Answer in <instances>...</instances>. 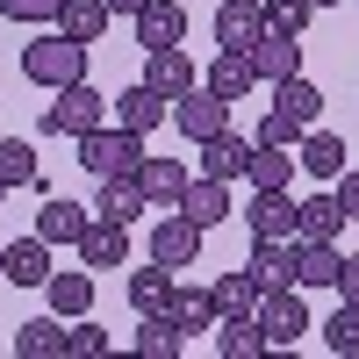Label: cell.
Listing matches in <instances>:
<instances>
[{"instance_id":"1","label":"cell","mask_w":359,"mask_h":359,"mask_svg":"<svg viewBox=\"0 0 359 359\" xmlns=\"http://www.w3.org/2000/svg\"><path fill=\"white\" fill-rule=\"evenodd\" d=\"M22 72L36 79V86H72V79H86V43L79 36H65V29H50V36H36V43H22Z\"/></svg>"},{"instance_id":"2","label":"cell","mask_w":359,"mask_h":359,"mask_svg":"<svg viewBox=\"0 0 359 359\" xmlns=\"http://www.w3.org/2000/svg\"><path fill=\"white\" fill-rule=\"evenodd\" d=\"M79 144V165L94 172V180H115V172H137L144 165V137L137 130H123V123H101V130H86V137H72Z\"/></svg>"},{"instance_id":"3","label":"cell","mask_w":359,"mask_h":359,"mask_svg":"<svg viewBox=\"0 0 359 359\" xmlns=\"http://www.w3.org/2000/svg\"><path fill=\"white\" fill-rule=\"evenodd\" d=\"M101 123H108V94L86 86V79L57 86V101L43 108V137H86V130H101Z\"/></svg>"},{"instance_id":"4","label":"cell","mask_w":359,"mask_h":359,"mask_svg":"<svg viewBox=\"0 0 359 359\" xmlns=\"http://www.w3.org/2000/svg\"><path fill=\"white\" fill-rule=\"evenodd\" d=\"M259 338H266V352H287L294 338H309V302L294 287H259Z\"/></svg>"},{"instance_id":"5","label":"cell","mask_w":359,"mask_h":359,"mask_svg":"<svg viewBox=\"0 0 359 359\" xmlns=\"http://www.w3.org/2000/svg\"><path fill=\"white\" fill-rule=\"evenodd\" d=\"M151 259L165 266V273H187V266L201 259V223H187L180 208H165V216L151 223Z\"/></svg>"},{"instance_id":"6","label":"cell","mask_w":359,"mask_h":359,"mask_svg":"<svg viewBox=\"0 0 359 359\" xmlns=\"http://www.w3.org/2000/svg\"><path fill=\"white\" fill-rule=\"evenodd\" d=\"M79 266H86V273H123V266H130V223L94 216L79 230Z\"/></svg>"},{"instance_id":"7","label":"cell","mask_w":359,"mask_h":359,"mask_svg":"<svg viewBox=\"0 0 359 359\" xmlns=\"http://www.w3.org/2000/svg\"><path fill=\"white\" fill-rule=\"evenodd\" d=\"M172 130L187 137V144L223 137V130H230V101H216L208 86H194V94H180V101H172Z\"/></svg>"},{"instance_id":"8","label":"cell","mask_w":359,"mask_h":359,"mask_svg":"<svg viewBox=\"0 0 359 359\" xmlns=\"http://www.w3.org/2000/svg\"><path fill=\"white\" fill-rule=\"evenodd\" d=\"M245 57H252V79H259V86H280V79L302 72V43L280 36V29H259V43H252Z\"/></svg>"},{"instance_id":"9","label":"cell","mask_w":359,"mask_h":359,"mask_svg":"<svg viewBox=\"0 0 359 359\" xmlns=\"http://www.w3.org/2000/svg\"><path fill=\"white\" fill-rule=\"evenodd\" d=\"M144 86H158L165 101H180V94H194V86H201V65H194L180 43H172V50H144Z\"/></svg>"},{"instance_id":"10","label":"cell","mask_w":359,"mask_h":359,"mask_svg":"<svg viewBox=\"0 0 359 359\" xmlns=\"http://www.w3.org/2000/svg\"><path fill=\"white\" fill-rule=\"evenodd\" d=\"M115 123H123V130H137V137H151L158 123H172V101L158 94V86H123V94H115Z\"/></svg>"},{"instance_id":"11","label":"cell","mask_w":359,"mask_h":359,"mask_svg":"<svg viewBox=\"0 0 359 359\" xmlns=\"http://www.w3.org/2000/svg\"><path fill=\"white\" fill-rule=\"evenodd\" d=\"M0 280H15V287H43L50 280V245L36 230L15 237V245H0Z\"/></svg>"},{"instance_id":"12","label":"cell","mask_w":359,"mask_h":359,"mask_svg":"<svg viewBox=\"0 0 359 359\" xmlns=\"http://www.w3.org/2000/svg\"><path fill=\"white\" fill-rule=\"evenodd\" d=\"M345 158H352V151H345V137H331V130H316V123L302 130V144H294V165H302L309 180H323V187H331V180L345 172Z\"/></svg>"},{"instance_id":"13","label":"cell","mask_w":359,"mask_h":359,"mask_svg":"<svg viewBox=\"0 0 359 359\" xmlns=\"http://www.w3.org/2000/svg\"><path fill=\"white\" fill-rule=\"evenodd\" d=\"M180 36H187V8L180 0H144L137 8V43L144 50H172Z\"/></svg>"},{"instance_id":"14","label":"cell","mask_w":359,"mask_h":359,"mask_svg":"<svg viewBox=\"0 0 359 359\" xmlns=\"http://www.w3.org/2000/svg\"><path fill=\"white\" fill-rule=\"evenodd\" d=\"M245 273H252L259 287H287V280H294V237H252Z\"/></svg>"},{"instance_id":"15","label":"cell","mask_w":359,"mask_h":359,"mask_svg":"<svg viewBox=\"0 0 359 359\" xmlns=\"http://www.w3.org/2000/svg\"><path fill=\"white\" fill-rule=\"evenodd\" d=\"M338 237H294V287H331L338 280Z\"/></svg>"},{"instance_id":"16","label":"cell","mask_w":359,"mask_h":359,"mask_svg":"<svg viewBox=\"0 0 359 359\" xmlns=\"http://www.w3.org/2000/svg\"><path fill=\"white\" fill-rule=\"evenodd\" d=\"M245 230H252V237H294V201H287V187H252Z\"/></svg>"},{"instance_id":"17","label":"cell","mask_w":359,"mask_h":359,"mask_svg":"<svg viewBox=\"0 0 359 359\" xmlns=\"http://www.w3.org/2000/svg\"><path fill=\"white\" fill-rule=\"evenodd\" d=\"M180 216H187V223H201V230H216V223H230L237 216V208H230V187H223V180H187V194H180Z\"/></svg>"},{"instance_id":"18","label":"cell","mask_w":359,"mask_h":359,"mask_svg":"<svg viewBox=\"0 0 359 359\" xmlns=\"http://www.w3.org/2000/svg\"><path fill=\"white\" fill-rule=\"evenodd\" d=\"M187 165H180V158H144L137 165V187H144V201H151V208H180V194H187Z\"/></svg>"},{"instance_id":"19","label":"cell","mask_w":359,"mask_h":359,"mask_svg":"<svg viewBox=\"0 0 359 359\" xmlns=\"http://www.w3.org/2000/svg\"><path fill=\"white\" fill-rule=\"evenodd\" d=\"M86 223H94V208H79V201H65V194H50V201L36 208V237H43V245H79Z\"/></svg>"},{"instance_id":"20","label":"cell","mask_w":359,"mask_h":359,"mask_svg":"<svg viewBox=\"0 0 359 359\" xmlns=\"http://www.w3.org/2000/svg\"><path fill=\"white\" fill-rule=\"evenodd\" d=\"M43 302H50V316H94V273H86V266H79V273H50L43 280Z\"/></svg>"},{"instance_id":"21","label":"cell","mask_w":359,"mask_h":359,"mask_svg":"<svg viewBox=\"0 0 359 359\" xmlns=\"http://www.w3.org/2000/svg\"><path fill=\"white\" fill-rule=\"evenodd\" d=\"M201 86H208L216 101H245L252 86H259V79H252V57H245V50H216V65L201 72Z\"/></svg>"},{"instance_id":"22","label":"cell","mask_w":359,"mask_h":359,"mask_svg":"<svg viewBox=\"0 0 359 359\" xmlns=\"http://www.w3.org/2000/svg\"><path fill=\"white\" fill-rule=\"evenodd\" d=\"M245 165H252V144L237 137V130H223V137H208V144H201V172H208V180H223V187H230V180H245Z\"/></svg>"},{"instance_id":"23","label":"cell","mask_w":359,"mask_h":359,"mask_svg":"<svg viewBox=\"0 0 359 359\" xmlns=\"http://www.w3.org/2000/svg\"><path fill=\"white\" fill-rule=\"evenodd\" d=\"M259 29H266V15L252 8V0H223V8H216V43L223 50H252Z\"/></svg>"},{"instance_id":"24","label":"cell","mask_w":359,"mask_h":359,"mask_svg":"<svg viewBox=\"0 0 359 359\" xmlns=\"http://www.w3.org/2000/svg\"><path fill=\"white\" fill-rule=\"evenodd\" d=\"M94 216H108V223H137V216H144V187H137V172H115V180H101Z\"/></svg>"},{"instance_id":"25","label":"cell","mask_w":359,"mask_h":359,"mask_svg":"<svg viewBox=\"0 0 359 359\" xmlns=\"http://www.w3.org/2000/svg\"><path fill=\"white\" fill-rule=\"evenodd\" d=\"M15 352L22 359H65V316H29V323H15Z\"/></svg>"},{"instance_id":"26","label":"cell","mask_w":359,"mask_h":359,"mask_svg":"<svg viewBox=\"0 0 359 359\" xmlns=\"http://www.w3.org/2000/svg\"><path fill=\"white\" fill-rule=\"evenodd\" d=\"M273 108H280V115H294V123L309 130V123H323V86L294 72V79H280V86H273Z\"/></svg>"},{"instance_id":"27","label":"cell","mask_w":359,"mask_h":359,"mask_svg":"<svg viewBox=\"0 0 359 359\" xmlns=\"http://www.w3.org/2000/svg\"><path fill=\"white\" fill-rule=\"evenodd\" d=\"M294 172H302L294 165V144H252V165H245L252 187H287Z\"/></svg>"},{"instance_id":"28","label":"cell","mask_w":359,"mask_h":359,"mask_svg":"<svg viewBox=\"0 0 359 359\" xmlns=\"http://www.w3.org/2000/svg\"><path fill=\"white\" fill-rule=\"evenodd\" d=\"M165 302H172V273L151 259V266H137L130 273V309L137 316H165Z\"/></svg>"},{"instance_id":"29","label":"cell","mask_w":359,"mask_h":359,"mask_svg":"<svg viewBox=\"0 0 359 359\" xmlns=\"http://www.w3.org/2000/svg\"><path fill=\"white\" fill-rule=\"evenodd\" d=\"M266 338H259V316H216V359H259Z\"/></svg>"},{"instance_id":"30","label":"cell","mask_w":359,"mask_h":359,"mask_svg":"<svg viewBox=\"0 0 359 359\" xmlns=\"http://www.w3.org/2000/svg\"><path fill=\"white\" fill-rule=\"evenodd\" d=\"M108 0H65V8H57V29H65V36H79V43H101L108 36Z\"/></svg>"},{"instance_id":"31","label":"cell","mask_w":359,"mask_h":359,"mask_svg":"<svg viewBox=\"0 0 359 359\" xmlns=\"http://www.w3.org/2000/svg\"><path fill=\"white\" fill-rule=\"evenodd\" d=\"M338 230H345L338 194H309V201H294V237H338Z\"/></svg>"},{"instance_id":"32","label":"cell","mask_w":359,"mask_h":359,"mask_svg":"<svg viewBox=\"0 0 359 359\" xmlns=\"http://www.w3.org/2000/svg\"><path fill=\"white\" fill-rule=\"evenodd\" d=\"M208 302H216V316H252L259 309V280L237 266V273H223L216 287H208Z\"/></svg>"},{"instance_id":"33","label":"cell","mask_w":359,"mask_h":359,"mask_svg":"<svg viewBox=\"0 0 359 359\" xmlns=\"http://www.w3.org/2000/svg\"><path fill=\"white\" fill-rule=\"evenodd\" d=\"M137 352L144 359H180V352H187V331H180L172 316H144L137 323Z\"/></svg>"},{"instance_id":"34","label":"cell","mask_w":359,"mask_h":359,"mask_svg":"<svg viewBox=\"0 0 359 359\" xmlns=\"http://www.w3.org/2000/svg\"><path fill=\"white\" fill-rule=\"evenodd\" d=\"M165 316L180 323V331H216V302H208L201 287H180V280H172V302H165Z\"/></svg>"},{"instance_id":"35","label":"cell","mask_w":359,"mask_h":359,"mask_svg":"<svg viewBox=\"0 0 359 359\" xmlns=\"http://www.w3.org/2000/svg\"><path fill=\"white\" fill-rule=\"evenodd\" d=\"M0 187H36V144L0 137Z\"/></svg>"},{"instance_id":"36","label":"cell","mask_w":359,"mask_h":359,"mask_svg":"<svg viewBox=\"0 0 359 359\" xmlns=\"http://www.w3.org/2000/svg\"><path fill=\"white\" fill-rule=\"evenodd\" d=\"M266 29H280V36H302V29L316 22V0H266Z\"/></svg>"},{"instance_id":"37","label":"cell","mask_w":359,"mask_h":359,"mask_svg":"<svg viewBox=\"0 0 359 359\" xmlns=\"http://www.w3.org/2000/svg\"><path fill=\"white\" fill-rule=\"evenodd\" d=\"M101 352H108V331L94 316H72L65 323V359H101Z\"/></svg>"},{"instance_id":"38","label":"cell","mask_w":359,"mask_h":359,"mask_svg":"<svg viewBox=\"0 0 359 359\" xmlns=\"http://www.w3.org/2000/svg\"><path fill=\"white\" fill-rule=\"evenodd\" d=\"M323 345H331L338 359H345V352L359 359V302H338V316L323 323Z\"/></svg>"},{"instance_id":"39","label":"cell","mask_w":359,"mask_h":359,"mask_svg":"<svg viewBox=\"0 0 359 359\" xmlns=\"http://www.w3.org/2000/svg\"><path fill=\"white\" fill-rule=\"evenodd\" d=\"M57 8H65V0H0V15H8V22H29V29H36V22H57Z\"/></svg>"},{"instance_id":"40","label":"cell","mask_w":359,"mask_h":359,"mask_svg":"<svg viewBox=\"0 0 359 359\" xmlns=\"http://www.w3.org/2000/svg\"><path fill=\"white\" fill-rule=\"evenodd\" d=\"M252 144H302V123H294V115H280V108H266V123H259Z\"/></svg>"},{"instance_id":"41","label":"cell","mask_w":359,"mask_h":359,"mask_svg":"<svg viewBox=\"0 0 359 359\" xmlns=\"http://www.w3.org/2000/svg\"><path fill=\"white\" fill-rule=\"evenodd\" d=\"M331 194H338V208H345V223H359V172H352V165L331 180Z\"/></svg>"},{"instance_id":"42","label":"cell","mask_w":359,"mask_h":359,"mask_svg":"<svg viewBox=\"0 0 359 359\" xmlns=\"http://www.w3.org/2000/svg\"><path fill=\"white\" fill-rule=\"evenodd\" d=\"M338 294H345V302H359V252H345L338 259V280H331Z\"/></svg>"},{"instance_id":"43","label":"cell","mask_w":359,"mask_h":359,"mask_svg":"<svg viewBox=\"0 0 359 359\" xmlns=\"http://www.w3.org/2000/svg\"><path fill=\"white\" fill-rule=\"evenodd\" d=\"M144 8V0H108V15H137Z\"/></svg>"},{"instance_id":"44","label":"cell","mask_w":359,"mask_h":359,"mask_svg":"<svg viewBox=\"0 0 359 359\" xmlns=\"http://www.w3.org/2000/svg\"><path fill=\"white\" fill-rule=\"evenodd\" d=\"M316 8H345V0H316Z\"/></svg>"},{"instance_id":"45","label":"cell","mask_w":359,"mask_h":359,"mask_svg":"<svg viewBox=\"0 0 359 359\" xmlns=\"http://www.w3.org/2000/svg\"><path fill=\"white\" fill-rule=\"evenodd\" d=\"M0 194H8V187H0Z\"/></svg>"}]
</instances>
